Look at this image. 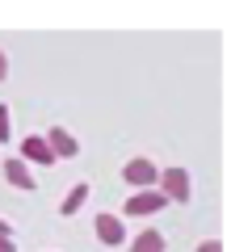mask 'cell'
I'll list each match as a JSON object with an SVG mask.
<instances>
[{
	"mask_svg": "<svg viewBox=\"0 0 252 252\" xmlns=\"http://www.w3.org/2000/svg\"><path fill=\"white\" fill-rule=\"evenodd\" d=\"M156 189L164 193V202H189L193 198V189H189V172L185 168H164Z\"/></svg>",
	"mask_w": 252,
	"mask_h": 252,
	"instance_id": "1",
	"label": "cell"
},
{
	"mask_svg": "<svg viewBox=\"0 0 252 252\" xmlns=\"http://www.w3.org/2000/svg\"><path fill=\"white\" fill-rule=\"evenodd\" d=\"M122 181H126V185H135V193H139V189H156V181H160V168H156L147 156H135V160H126Z\"/></svg>",
	"mask_w": 252,
	"mask_h": 252,
	"instance_id": "2",
	"label": "cell"
},
{
	"mask_svg": "<svg viewBox=\"0 0 252 252\" xmlns=\"http://www.w3.org/2000/svg\"><path fill=\"white\" fill-rule=\"evenodd\" d=\"M168 202H164L160 189H139V193H130L126 198V215L130 219H143V215H156V210H164Z\"/></svg>",
	"mask_w": 252,
	"mask_h": 252,
	"instance_id": "3",
	"label": "cell"
},
{
	"mask_svg": "<svg viewBox=\"0 0 252 252\" xmlns=\"http://www.w3.org/2000/svg\"><path fill=\"white\" fill-rule=\"evenodd\" d=\"M97 240L105 244V248H122V244H126V223L118 215H109V210L97 215Z\"/></svg>",
	"mask_w": 252,
	"mask_h": 252,
	"instance_id": "4",
	"label": "cell"
},
{
	"mask_svg": "<svg viewBox=\"0 0 252 252\" xmlns=\"http://www.w3.org/2000/svg\"><path fill=\"white\" fill-rule=\"evenodd\" d=\"M42 143L51 147V156L55 160H72L80 147H76V139H72V130H63V126H51V135H42Z\"/></svg>",
	"mask_w": 252,
	"mask_h": 252,
	"instance_id": "5",
	"label": "cell"
},
{
	"mask_svg": "<svg viewBox=\"0 0 252 252\" xmlns=\"http://www.w3.org/2000/svg\"><path fill=\"white\" fill-rule=\"evenodd\" d=\"M17 160L21 164H46V168H51V164H55V156H51V147H46L42 143V135H26V139H21V152H17Z\"/></svg>",
	"mask_w": 252,
	"mask_h": 252,
	"instance_id": "6",
	"label": "cell"
},
{
	"mask_svg": "<svg viewBox=\"0 0 252 252\" xmlns=\"http://www.w3.org/2000/svg\"><path fill=\"white\" fill-rule=\"evenodd\" d=\"M4 177H9V185H17V189H34V177H30V168L17 160V156L4 160Z\"/></svg>",
	"mask_w": 252,
	"mask_h": 252,
	"instance_id": "7",
	"label": "cell"
},
{
	"mask_svg": "<svg viewBox=\"0 0 252 252\" xmlns=\"http://www.w3.org/2000/svg\"><path fill=\"white\" fill-rule=\"evenodd\" d=\"M130 252H164V235L156 231V227H147V231H139V235H135Z\"/></svg>",
	"mask_w": 252,
	"mask_h": 252,
	"instance_id": "8",
	"label": "cell"
},
{
	"mask_svg": "<svg viewBox=\"0 0 252 252\" xmlns=\"http://www.w3.org/2000/svg\"><path fill=\"white\" fill-rule=\"evenodd\" d=\"M84 202H89V185H84V181H76V185H72V193H67V198H63L59 215H76V210H80Z\"/></svg>",
	"mask_w": 252,
	"mask_h": 252,
	"instance_id": "9",
	"label": "cell"
},
{
	"mask_svg": "<svg viewBox=\"0 0 252 252\" xmlns=\"http://www.w3.org/2000/svg\"><path fill=\"white\" fill-rule=\"evenodd\" d=\"M0 143H9V105H0Z\"/></svg>",
	"mask_w": 252,
	"mask_h": 252,
	"instance_id": "10",
	"label": "cell"
},
{
	"mask_svg": "<svg viewBox=\"0 0 252 252\" xmlns=\"http://www.w3.org/2000/svg\"><path fill=\"white\" fill-rule=\"evenodd\" d=\"M198 252H223V244H219V240H202Z\"/></svg>",
	"mask_w": 252,
	"mask_h": 252,
	"instance_id": "11",
	"label": "cell"
},
{
	"mask_svg": "<svg viewBox=\"0 0 252 252\" xmlns=\"http://www.w3.org/2000/svg\"><path fill=\"white\" fill-rule=\"evenodd\" d=\"M0 252H17V244H13V235H0Z\"/></svg>",
	"mask_w": 252,
	"mask_h": 252,
	"instance_id": "12",
	"label": "cell"
},
{
	"mask_svg": "<svg viewBox=\"0 0 252 252\" xmlns=\"http://www.w3.org/2000/svg\"><path fill=\"white\" fill-rule=\"evenodd\" d=\"M4 76H9V55L0 51V80H4Z\"/></svg>",
	"mask_w": 252,
	"mask_h": 252,
	"instance_id": "13",
	"label": "cell"
},
{
	"mask_svg": "<svg viewBox=\"0 0 252 252\" xmlns=\"http://www.w3.org/2000/svg\"><path fill=\"white\" fill-rule=\"evenodd\" d=\"M0 235H13V227H9V219H0Z\"/></svg>",
	"mask_w": 252,
	"mask_h": 252,
	"instance_id": "14",
	"label": "cell"
}]
</instances>
